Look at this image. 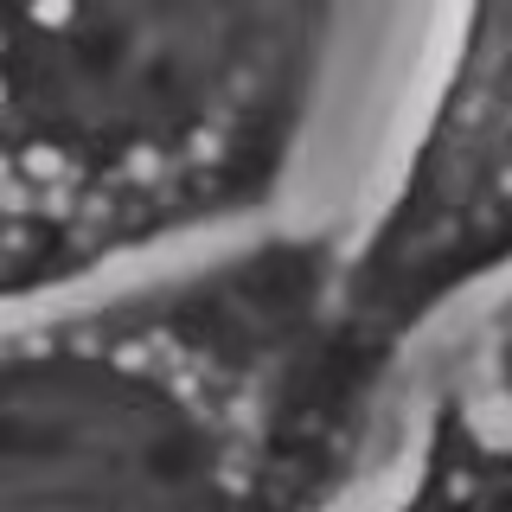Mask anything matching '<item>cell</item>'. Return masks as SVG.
Masks as SVG:
<instances>
[]
</instances>
